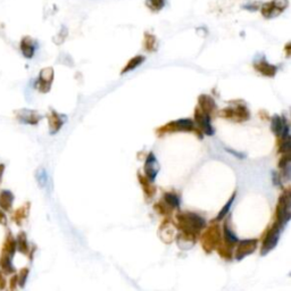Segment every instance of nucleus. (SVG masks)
Returning a JSON list of instances; mask_svg holds the SVG:
<instances>
[{
  "label": "nucleus",
  "instance_id": "31",
  "mask_svg": "<svg viewBox=\"0 0 291 291\" xmlns=\"http://www.w3.org/2000/svg\"><path fill=\"white\" fill-rule=\"evenodd\" d=\"M18 284V281H17V274H14V276H12L11 281H9V290L11 291H15L16 287Z\"/></svg>",
  "mask_w": 291,
  "mask_h": 291
},
{
  "label": "nucleus",
  "instance_id": "33",
  "mask_svg": "<svg viewBox=\"0 0 291 291\" xmlns=\"http://www.w3.org/2000/svg\"><path fill=\"white\" fill-rule=\"evenodd\" d=\"M225 150H227L228 152H230V154H232V155L235 156V157H238V158H240V159L245 158V155H243V154H240V152H238V151H233L232 149H230V148H227Z\"/></svg>",
  "mask_w": 291,
  "mask_h": 291
},
{
  "label": "nucleus",
  "instance_id": "9",
  "mask_svg": "<svg viewBox=\"0 0 291 291\" xmlns=\"http://www.w3.org/2000/svg\"><path fill=\"white\" fill-rule=\"evenodd\" d=\"M271 128L276 136L281 137V139H284V138H288L289 136V124L285 121L284 117H281L275 115L273 118H272V124H271Z\"/></svg>",
  "mask_w": 291,
  "mask_h": 291
},
{
  "label": "nucleus",
  "instance_id": "8",
  "mask_svg": "<svg viewBox=\"0 0 291 291\" xmlns=\"http://www.w3.org/2000/svg\"><path fill=\"white\" fill-rule=\"evenodd\" d=\"M257 240L256 239H247L238 241L237 250H236V258L237 261H242L245 257L249 256L256 250Z\"/></svg>",
  "mask_w": 291,
  "mask_h": 291
},
{
  "label": "nucleus",
  "instance_id": "24",
  "mask_svg": "<svg viewBox=\"0 0 291 291\" xmlns=\"http://www.w3.org/2000/svg\"><path fill=\"white\" fill-rule=\"evenodd\" d=\"M36 179H37L38 184L40 185V188H46L47 185H48L49 178H48V173H47V171L45 169L40 168L37 171Z\"/></svg>",
  "mask_w": 291,
  "mask_h": 291
},
{
  "label": "nucleus",
  "instance_id": "7",
  "mask_svg": "<svg viewBox=\"0 0 291 291\" xmlns=\"http://www.w3.org/2000/svg\"><path fill=\"white\" fill-rule=\"evenodd\" d=\"M288 0H273V2L263 5L262 13L266 18H272L278 16L281 12H283L288 7Z\"/></svg>",
  "mask_w": 291,
  "mask_h": 291
},
{
  "label": "nucleus",
  "instance_id": "25",
  "mask_svg": "<svg viewBox=\"0 0 291 291\" xmlns=\"http://www.w3.org/2000/svg\"><path fill=\"white\" fill-rule=\"evenodd\" d=\"M145 61V57L144 56H137L135 58H132L130 61H128L127 65L124 68V70L122 71V73H126V72H130V71H133L137 68H139V66L144 63Z\"/></svg>",
  "mask_w": 291,
  "mask_h": 291
},
{
  "label": "nucleus",
  "instance_id": "5",
  "mask_svg": "<svg viewBox=\"0 0 291 291\" xmlns=\"http://www.w3.org/2000/svg\"><path fill=\"white\" fill-rule=\"evenodd\" d=\"M16 120L22 124H28V125H37L42 120L41 114L33 109L22 108L15 111Z\"/></svg>",
  "mask_w": 291,
  "mask_h": 291
},
{
  "label": "nucleus",
  "instance_id": "21",
  "mask_svg": "<svg viewBox=\"0 0 291 291\" xmlns=\"http://www.w3.org/2000/svg\"><path fill=\"white\" fill-rule=\"evenodd\" d=\"M16 248L21 254L27 255L28 250H30V246H28L27 237L25 232H20L16 238Z\"/></svg>",
  "mask_w": 291,
  "mask_h": 291
},
{
  "label": "nucleus",
  "instance_id": "11",
  "mask_svg": "<svg viewBox=\"0 0 291 291\" xmlns=\"http://www.w3.org/2000/svg\"><path fill=\"white\" fill-rule=\"evenodd\" d=\"M196 121H197L198 125L202 128L203 132L207 136H213L214 135V128L212 126L211 123V116L209 114L204 113L200 109H196Z\"/></svg>",
  "mask_w": 291,
  "mask_h": 291
},
{
  "label": "nucleus",
  "instance_id": "6",
  "mask_svg": "<svg viewBox=\"0 0 291 291\" xmlns=\"http://www.w3.org/2000/svg\"><path fill=\"white\" fill-rule=\"evenodd\" d=\"M52 81H54V70L46 68L40 72L39 78L36 81V88L42 93L49 92Z\"/></svg>",
  "mask_w": 291,
  "mask_h": 291
},
{
  "label": "nucleus",
  "instance_id": "1",
  "mask_svg": "<svg viewBox=\"0 0 291 291\" xmlns=\"http://www.w3.org/2000/svg\"><path fill=\"white\" fill-rule=\"evenodd\" d=\"M178 223L179 228L182 230V235H180L178 238V239H182V245H180V247L184 246L185 243L189 247H192L198 233L206 227V221L203 216L190 212L179 214Z\"/></svg>",
  "mask_w": 291,
  "mask_h": 291
},
{
  "label": "nucleus",
  "instance_id": "19",
  "mask_svg": "<svg viewBox=\"0 0 291 291\" xmlns=\"http://www.w3.org/2000/svg\"><path fill=\"white\" fill-rule=\"evenodd\" d=\"M168 127H173L178 131H191L195 128V122L189 118H183V120L172 122Z\"/></svg>",
  "mask_w": 291,
  "mask_h": 291
},
{
  "label": "nucleus",
  "instance_id": "35",
  "mask_svg": "<svg viewBox=\"0 0 291 291\" xmlns=\"http://www.w3.org/2000/svg\"><path fill=\"white\" fill-rule=\"evenodd\" d=\"M4 172H5V165L0 164V183H2V179H3Z\"/></svg>",
  "mask_w": 291,
  "mask_h": 291
},
{
  "label": "nucleus",
  "instance_id": "10",
  "mask_svg": "<svg viewBox=\"0 0 291 291\" xmlns=\"http://www.w3.org/2000/svg\"><path fill=\"white\" fill-rule=\"evenodd\" d=\"M223 116H225L228 118H231V120H235L238 122L245 121L249 118V112L245 106H237V107H231V108H225L222 112Z\"/></svg>",
  "mask_w": 291,
  "mask_h": 291
},
{
  "label": "nucleus",
  "instance_id": "2",
  "mask_svg": "<svg viewBox=\"0 0 291 291\" xmlns=\"http://www.w3.org/2000/svg\"><path fill=\"white\" fill-rule=\"evenodd\" d=\"M276 217H278V221H276V223H278L282 229L287 225L290 221V218H291V197H290L289 191H285L280 197L279 204H278V209H276Z\"/></svg>",
  "mask_w": 291,
  "mask_h": 291
},
{
  "label": "nucleus",
  "instance_id": "22",
  "mask_svg": "<svg viewBox=\"0 0 291 291\" xmlns=\"http://www.w3.org/2000/svg\"><path fill=\"white\" fill-rule=\"evenodd\" d=\"M224 237H225V241L228 243V246L232 248L235 245L238 243V238L235 235V232L232 231V229L230 228V224L225 222L224 224Z\"/></svg>",
  "mask_w": 291,
  "mask_h": 291
},
{
  "label": "nucleus",
  "instance_id": "30",
  "mask_svg": "<svg viewBox=\"0 0 291 291\" xmlns=\"http://www.w3.org/2000/svg\"><path fill=\"white\" fill-rule=\"evenodd\" d=\"M148 38H149L150 40L147 39V41H146V47H147L148 49H149V51H152L154 49H156V47H155L156 38L152 37V36H149V35H148Z\"/></svg>",
  "mask_w": 291,
  "mask_h": 291
},
{
  "label": "nucleus",
  "instance_id": "32",
  "mask_svg": "<svg viewBox=\"0 0 291 291\" xmlns=\"http://www.w3.org/2000/svg\"><path fill=\"white\" fill-rule=\"evenodd\" d=\"M6 285H7L6 278H5V274L3 272L0 271V291H4L5 288H6Z\"/></svg>",
  "mask_w": 291,
  "mask_h": 291
},
{
  "label": "nucleus",
  "instance_id": "13",
  "mask_svg": "<svg viewBox=\"0 0 291 291\" xmlns=\"http://www.w3.org/2000/svg\"><path fill=\"white\" fill-rule=\"evenodd\" d=\"M20 48L22 51V55L24 56L26 59H31L33 58V56H35L37 51L38 42L33 39V38L26 36L24 38H22Z\"/></svg>",
  "mask_w": 291,
  "mask_h": 291
},
{
  "label": "nucleus",
  "instance_id": "14",
  "mask_svg": "<svg viewBox=\"0 0 291 291\" xmlns=\"http://www.w3.org/2000/svg\"><path fill=\"white\" fill-rule=\"evenodd\" d=\"M66 117L64 115H60L55 111H51L48 115V122H49V131L51 135H56L61 126L64 125Z\"/></svg>",
  "mask_w": 291,
  "mask_h": 291
},
{
  "label": "nucleus",
  "instance_id": "15",
  "mask_svg": "<svg viewBox=\"0 0 291 291\" xmlns=\"http://www.w3.org/2000/svg\"><path fill=\"white\" fill-rule=\"evenodd\" d=\"M16 250H17V248H16V239H15V238H14V236L12 235V233L8 231L6 238H5L4 245H3L2 256H6V257H11V258H14Z\"/></svg>",
  "mask_w": 291,
  "mask_h": 291
},
{
  "label": "nucleus",
  "instance_id": "34",
  "mask_svg": "<svg viewBox=\"0 0 291 291\" xmlns=\"http://www.w3.org/2000/svg\"><path fill=\"white\" fill-rule=\"evenodd\" d=\"M0 224H2V225H6L7 224V217L2 209H0Z\"/></svg>",
  "mask_w": 291,
  "mask_h": 291
},
{
  "label": "nucleus",
  "instance_id": "18",
  "mask_svg": "<svg viewBox=\"0 0 291 291\" xmlns=\"http://www.w3.org/2000/svg\"><path fill=\"white\" fill-rule=\"evenodd\" d=\"M255 68H256L257 71H260L262 74L265 75V76H270V78H272V76H274L275 73H276V71H278V69H276V66H273V65H271L270 63H267V61L265 60V58L261 59L258 61H256Z\"/></svg>",
  "mask_w": 291,
  "mask_h": 291
},
{
  "label": "nucleus",
  "instance_id": "27",
  "mask_svg": "<svg viewBox=\"0 0 291 291\" xmlns=\"http://www.w3.org/2000/svg\"><path fill=\"white\" fill-rule=\"evenodd\" d=\"M236 192L232 195V197L228 200V203L225 204V206H224L223 208H222V211L218 213V215L216 216V221H221V219H223L224 217H225L227 215H228V213L230 212V208H231V206H232V204H233V202H235V199H236Z\"/></svg>",
  "mask_w": 291,
  "mask_h": 291
},
{
  "label": "nucleus",
  "instance_id": "12",
  "mask_svg": "<svg viewBox=\"0 0 291 291\" xmlns=\"http://www.w3.org/2000/svg\"><path fill=\"white\" fill-rule=\"evenodd\" d=\"M158 171H159V164L158 161L156 159V156L150 152L149 155L147 156V159H146V164H145V173L147 179L152 182V181H155L157 174H158Z\"/></svg>",
  "mask_w": 291,
  "mask_h": 291
},
{
  "label": "nucleus",
  "instance_id": "17",
  "mask_svg": "<svg viewBox=\"0 0 291 291\" xmlns=\"http://www.w3.org/2000/svg\"><path fill=\"white\" fill-rule=\"evenodd\" d=\"M30 206H31L30 203L27 202L24 205H22L20 208H17L12 215L13 222H15L17 225H22L23 221L28 216V213H30Z\"/></svg>",
  "mask_w": 291,
  "mask_h": 291
},
{
  "label": "nucleus",
  "instance_id": "4",
  "mask_svg": "<svg viewBox=\"0 0 291 291\" xmlns=\"http://www.w3.org/2000/svg\"><path fill=\"white\" fill-rule=\"evenodd\" d=\"M219 241H221V236H219V229L216 225L208 228L202 238L203 247L207 252H211L213 249L218 248Z\"/></svg>",
  "mask_w": 291,
  "mask_h": 291
},
{
  "label": "nucleus",
  "instance_id": "29",
  "mask_svg": "<svg viewBox=\"0 0 291 291\" xmlns=\"http://www.w3.org/2000/svg\"><path fill=\"white\" fill-rule=\"evenodd\" d=\"M146 4L151 11L158 12L165 6V0H147Z\"/></svg>",
  "mask_w": 291,
  "mask_h": 291
},
{
  "label": "nucleus",
  "instance_id": "3",
  "mask_svg": "<svg viewBox=\"0 0 291 291\" xmlns=\"http://www.w3.org/2000/svg\"><path fill=\"white\" fill-rule=\"evenodd\" d=\"M282 230L283 229L275 222L270 230L266 232L264 241H263V246H262V250H261L262 256L267 255L271 250L274 249L280 240V235Z\"/></svg>",
  "mask_w": 291,
  "mask_h": 291
},
{
  "label": "nucleus",
  "instance_id": "16",
  "mask_svg": "<svg viewBox=\"0 0 291 291\" xmlns=\"http://www.w3.org/2000/svg\"><path fill=\"white\" fill-rule=\"evenodd\" d=\"M14 195L11 190H3L0 192V208L3 212L11 211L14 203Z\"/></svg>",
  "mask_w": 291,
  "mask_h": 291
},
{
  "label": "nucleus",
  "instance_id": "23",
  "mask_svg": "<svg viewBox=\"0 0 291 291\" xmlns=\"http://www.w3.org/2000/svg\"><path fill=\"white\" fill-rule=\"evenodd\" d=\"M163 202L166 204V206H169L172 209L180 207L179 196L173 192H166L163 197Z\"/></svg>",
  "mask_w": 291,
  "mask_h": 291
},
{
  "label": "nucleus",
  "instance_id": "20",
  "mask_svg": "<svg viewBox=\"0 0 291 291\" xmlns=\"http://www.w3.org/2000/svg\"><path fill=\"white\" fill-rule=\"evenodd\" d=\"M215 102H214L212 97L207 96V94H203L199 97V108L200 111L204 113H212L213 109H215Z\"/></svg>",
  "mask_w": 291,
  "mask_h": 291
},
{
  "label": "nucleus",
  "instance_id": "28",
  "mask_svg": "<svg viewBox=\"0 0 291 291\" xmlns=\"http://www.w3.org/2000/svg\"><path fill=\"white\" fill-rule=\"evenodd\" d=\"M28 273H30V270H28L27 267H23V269L20 271V273L17 274V281H18V285H20V287L22 288L25 287Z\"/></svg>",
  "mask_w": 291,
  "mask_h": 291
},
{
  "label": "nucleus",
  "instance_id": "26",
  "mask_svg": "<svg viewBox=\"0 0 291 291\" xmlns=\"http://www.w3.org/2000/svg\"><path fill=\"white\" fill-rule=\"evenodd\" d=\"M280 169L282 170V175L285 180L290 179V157L289 155L284 156L280 161Z\"/></svg>",
  "mask_w": 291,
  "mask_h": 291
}]
</instances>
